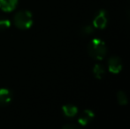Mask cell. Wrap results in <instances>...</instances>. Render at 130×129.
Here are the masks:
<instances>
[{
	"label": "cell",
	"instance_id": "cell-7",
	"mask_svg": "<svg viewBox=\"0 0 130 129\" xmlns=\"http://www.w3.org/2000/svg\"><path fill=\"white\" fill-rule=\"evenodd\" d=\"M18 4V0H0V9L4 12H12Z\"/></svg>",
	"mask_w": 130,
	"mask_h": 129
},
{
	"label": "cell",
	"instance_id": "cell-5",
	"mask_svg": "<svg viewBox=\"0 0 130 129\" xmlns=\"http://www.w3.org/2000/svg\"><path fill=\"white\" fill-rule=\"evenodd\" d=\"M95 118V113L89 109L84 110L78 118V123L80 126H87Z\"/></svg>",
	"mask_w": 130,
	"mask_h": 129
},
{
	"label": "cell",
	"instance_id": "cell-2",
	"mask_svg": "<svg viewBox=\"0 0 130 129\" xmlns=\"http://www.w3.org/2000/svg\"><path fill=\"white\" fill-rule=\"evenodd\" d=\"M14 23L20 29H27L33 24L32 14L29 11H21L14 16Z\"/></svg>",
	"mask_w": 130,
	"mask_h": 129
},
{
	"label": "cell",
	"instance_id": "cell-9",
	"mask_svg": "<svg viewBox=\"0 0 130 129\" xmlns=\"http://www.w3.org/2000/svg\"><path fill=\"white\" fill-rule=\"evenodd\" d=\"M93 73H94L95 77L98 80H101L102 78L105 74V69L102 65L100 64H96L93 68Z\"/></svg>",
	"mask_w": 130,
	"mask_h": 129
},
{
	"label": "cell",
	"instance_id": "cell-13",
	"mask_svg": "<svg viewBox=\"0 0 130 129\" xmlns=\"http://www.w3.org/2000/svg\"><path fill=\"white\" fill-rule=\"evenodd\" d=\"M62 129H82L79 126L74 124H67L66 126H64V127Z\"/></svg>",
	"mask_w": 130,
	"mask_h": 129
},
{
	"label": "cell",
	"instance_id": "cell-14",
	"mask_svg": "<svg viewBox=\"0 0 130 129\" xmlns=\"http://www.w3.org/2000/svg\"><path fill=\"white\" fill-rule=\"evenodd\" d=\"M127 17H128V19L130 20V7L127 10Z\"/></svg>",
	"mask_w": 130,
	"mask_h": 129
},
{
	"label": "cell",
	"instance_id": "cell-6",
	"mask_svg": "<svg viewBox=\"0 0 130 129\" xmlns=\"http://www.w3.org/2000/svg\"><path fill=\"white\" fill-rule=\"evenodd\" d=\"M12 99V93L11 90L7 88H1L0 89V106H5Z\"/></svg>",
	"mask_w": 130,
	"mask_h": 129
},
{
	"label": "cell",
	"instance_id": "cell-1",
	"mask_svg": "<svg viewBox=\"0 0 130 129\" xmlns=\"http://www.w3.org/2000/svg\"><path fill=\"white\" fill-rule=\"evenodd\" d=\"M88 53L96 60H102L107 54V47L105 43L99 38H94L88 45Z\"/></svg>",
	"mask_w": 130,
	"mask_h": 129
},
{
	"label": "cell",
	"instance_id": "cell-8",
	"mask_svg": "<svg viewBox=\"0 0 130 129\" xmlns=\"http://www.w3.org/2000/svg\"><path fill=\"white\" fill-rule=\"evenodd\" d=\"M62 110H63V113L66 117L67 118H73L74 116L77 115L78 113V108L74 104H65L62 107Z\"/></svg>",
	"mask_w": 130,
	"mask_h": 129
},
{
	"label": "cell",
	"instance_id": "cell-12",
	"mask_svg": "<svg viewBox=\"0 0 130 129\" xmlns=\"http://www.w3.org/2000/svg\"><path fill=\"white\" fill-rule=\"evenodd\" d=\"M10 26H11V22L9 20L0 18V31L7 29V28H10Z\"/></svg>",
	"mask_w": 130,
	"mask_h": 129
},
{
	"label": "cell",
	"instance_id": "cell-4",
	"mask_svg": "<svg viewBox=\"0 0 130 129\" xmlns=\"http://www.w3.org/2000/svg\"><path fill=\"white\" fill-rule=\"evenodd\" d=\"M108 70L113 74H118L122 70V60L118 56H112L108 60Z\"/></svg>",
	"mask_w": 130,
	"mask_h": 129
},
{
	"label": "cell",
	"instance_id": "cell-11",
	"mask_svg": "<svg viewBox=\"0 0 130 129\" xmlns=\"http://www.w3.org/2000/svg\"><path fill=\"white\" fill-rule=\"evenodd\" d=\"M94 29H95V28L93 27V25H91V24L85 25V26L82 27V33L84 35H89V34H91L92 33H94Z\"/></svg>",
	"mask_w": 130,
	"mask_h": 129
},
{
	"label": "cell",
	"instance_id": "cell-3",
	"mask_svg": "<svg viewBox=\"0 0 130 129\" xmlns=\"http://www.w3.org/2000/svg\"><path fill=\"white\" fill-rule=\"evenodd\" d=\"M108 23V14L107 12L104 9L99 10V12H98V14L96 15V17L93 20L92 25L95 28L98 29H104L106 28Z\"/></svg>",
	"mask_w": 130,
	"mask_h": 129
},
{
	"label": "cell",
	"instance_id": "cell-10",
	"mask_svg": "<svg viewBox=\"0 0 130 129\" xmlns=\"http://www.w3.org/2000/svg\"><path fill=\"white\" fill-rule=\"evenodd\" d=\"M117 100L120 105H127L128 103V97L125 91L120 90L117 92Z\"/></svg>",
	"mask_w": 130,
	"mask_h": 129
}]
</instances>
